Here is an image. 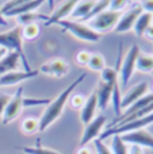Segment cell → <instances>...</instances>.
I'll use <instances>...</instances> for the list:
<instances>
[{
    "instance_id": "d4e9b609",
    "label": "cell",
    "mask_w": 153,
    "mask_h": 154,
    "mask_svg": "<svg viewBox=\"0 0 153 154\" xmlns=\"http://www.w3.org/2000/svg\"><path fill=\"white\" fill-rule=\"evenodd\" d=\"M20 130L22 133L27 134V135L35 134L37 131H39V119H35V118H26V119H23V122L20 123Z\"/></svg>"
},
{
    "instance_id": "74e56055",
    "label": "cell",
    "mask_w": 153,
    "mask_h": 154,
    "mask_svg": "<svg viewBox=\"0 0 153 154\" xmlns=\"http://www.w3.org/2000/svg\"><path fill=\"white\" fill-rule=\"evenodd\" d=\"M141 7H142L144 12L153 14V0H142L141 2Z\"/></svg>"
},
{
    "instance_id": "6da1fadb",
    "label": "cell",
    "mask_w": 153,
    "mask_h": 154,
    "mask_svg": "<svg viewBox=\"0 0 153 154\" xmlns=\"http://www.w3.org/2000/svg\"><path fill=\"white\" fill-rule=\"evenodd\" d=\"M86 77H87L86 73H81V75L79 76L76 80H73V81L70 82V84L68 85V87L65 88V89L62 91L54 100H50V103L48 104V107L45 108V111H43L42 116H41V119H39V131L41 133L45 131L46 128H49L60 116H61L62 112H64L65 104L68 103L69 96L72 95V92L75 91V88L79 87V85L84 81Z\"/></svg>"
},
{
    "instance_id": "ffe728a7",
    "label": "cell",
    "mask_w": 153,
    "mask_h": 154,
    "mask_svg": "<svg viewBox=\"0 0 153 154\" xmlns=\"http://www.w3.org/2000/svg\"><path fill=\"white\" fill-rule=\"evenodd\" d=\"M152 23H153V14L142 12L137 18V20H136L134 26H133V31H134V34L137 35L138 38H142L145 30L148 29Z\"/></svg>"
},
{
    "instance_id": "4fadbf2b",
    "label": "cell",
    "mask_w": 153,
    "mask_h": 154,
    "mask_svg": "<svg viewBox=\"0 0 153 154\" xmlns=\"http://www.w3.org/2000/svg\"><path fill=\"white\" fill-rule=\"evenodd\" d=\"M148 82L142 81V82H138V84L133 85L132 88L125 92V95L122 96V100H121V109H126L129 106H132L134 101H137L138 99H141L142 96H145L148 93Z\"/></svg>"
},
{
    "instance_id": "d6a6232c",
    "label": "cell",
    "mask_w": 153,
    "mask_h": 154,
    "mask_svg": "<svg viewBox=\"0 0 153 154\" xmlns=\"http://www.w3.org/2000/svg\"><path fill=\"white\" fill-rule=\"evenodd\" d=\"M129 2H130V0H111L108 10L115 11V12H122V11L127 7Z\"/></svg>"
},
{
    "instance_id": "52a82bcc",
    "label": "cell",
    "mask_w": 153,
    "mask_h": 154,
    "mask_svg": "<svg viewBox=\"0 0 153 154\" xmlns=\"http://www.w3.org/2000/svg\"><path fill=\"white\" fill-rule=\"evenodd\" d=\"M142 7H141V3H133L129 8H127L125 12H121V16L118 19V23H117L114 31L119 32V34H125V32H129L130 30H133L137 18L142 14Z\"/></svg>"
},
{
    "instance_id": "7a4b0ae2",
    "label": "cell",
    "mask_w": 153,
    "mask_h": 154,
    "mask_svg": "<svg viewBox=\"0 0 153 154\" xmlns=\"http://www.w3.org/2000/svg\"><path fill=\"white\" fill-rule=\"evenodd\" d=\"M0 48L7 49V51H16L20 56L24 70H33L23 51V38H22V27L15 26L5 32H0Z\"/></svg>"
},
{
    "instance_id": "bcb514c9",
    "label": "cell",
    "mask_w": 153,
    "mask_h": 154,
    "mask_svg": "<svg viewBox=\"0 0 153 154\" xmlns=\"http://www.w3.org/2000/svg\"><path fill=\"white\" fill-rule=\"evenodd\" d=\"M152 75H153V72H152Z\"/></svg>"
},
{
    "instance_id": "7402d4cb",
    "label": "cell",
    "mask_w": 153,
    "mask_h": 154,
    "mask_svg": "<svg viewBox=\"0 0 153 154\" xmlns=\"http://www.w3.org/2000/svg\"><path fill=\"white\" fill-rule=\"evenodd\" d=\"M136 70L141 73H152L153 72V54L141 53L137 56L136 61Z\"/></svg>"
},
{
    "instance_id": "603a6c76",
    "label": "cell",
    "mask_w": 153,
    "mask_h": 154,
    "mask_svg": "<svg viewBox=\"0 0 153 154\" xmlns=\"http://www.w3.org/2000/svg\"><path fill=\"white\" fill-rule=\"evenodd\" d=\"M110 2L111 0H95V4H94V7H92V10L89 11L88 15L84 16L81 20H77V22L87 23V22H89L91 19H94L95 16H98L99 14L105 12V11L108 10V7H110Z\"/></svg>"
},
{
    "instance_id": "4dcf8cb0",
    "label": "cell",
    "mask_w": 153,
    "mask_h": 154,
    "mask_svg": "<svg viewBox=\"0 0 153 154\" xmlns=\"http://www.w3.org/2000/svg\"><path fill=\"white\" fill-rule=\"evenodd\" d=\"M86 99L87 97L84 95H81V93H72L69 96V99H68V103L73 109H80L86 103Z\"/></svg>"
},
{
    "instance_id": "b9f144b4",
    "label": "cell",
    "mask_w": 153,
    "mask_h": 154,
    "mask_svg": "<svg viewBox=\"0 0 153 154\" xmlns=\"http://www.w3.org/2000/svg\"><path fill=\"white\" fill-rule=\"evenodd\" d=\"M0 26L2 27H7L8 26V22H7V19H5L4 14H3L2 8H0Z\"/></svg>"
},
{
    "instance_id": "7bdbcfd3",
    "label": "cell",
    "mask_w": 153,
    "mask_h": 154,
    "mask_svg": "<svg viewBox=\"0 0 153 154\" xmlns=\"http://www.w3.org/2000/svg\"><path fill=\"white\" fill-rule=\"evenodd\" d=\"M46 3H48L49 8L53 11V10H54V3H56V0H46Z\"/></svg>"
},
{
    "instance_id": "5b68a950",
    "label": "cell",
    "mask_w": 153,
    "mask_h": 154,
    "mask_svg": "<svg viewBox=\"0 0 153 154\" xmlns=\"http://www.w3.org/2000/svg\"><path fill=\"white\" fill-rule=\"evenodd\" d=\"M119 16H121V12L106 10L105 12L99 14V15L95 16L94 19H91L89 22H87V26H88L89 29H92L94 31H96L98 34L102 35L103 32L111 31V30L115 29Z\"/></svg>"
},
{
    "instance_id": "8992f818",
    "label": "cell",
    "mask_w": 153,
    "mask_h": 154,
    "mask_svg": "<svg viewBox=\"0 0 153 154\" xmlns=\"http://www.w3.org/2000/svg\"><path fill=\"white\" fill-rule=\"evenodd\" d=\"M153 123V112L146 116L141 118V119H137V120H133V122H127V123H123V125H119V126H115V127H110L107 131L102 133L99 135V139H106L108 137H113V135H122V134H126V133H130V131H137V130H142L145 128L146 126L152 125Z\"/></svg>"
},
{
    "instance_id": "484cf974",
    "label": "cell",
    "mask_w": 153,
    "mask_h": 154,
    "mask_svg": "<svg viewBox=\"0 0 153 154\" xmlns=\"http://www.w3.org/2000/svg\"><path fill=\"white\" fill-rule=\"evenodd\" d=\"M41 29L37 23H30L22 27V38L27 41H34L39 37Z\"/></svg>"
},
{
    "instance_id": "d6986e66",
    "label": "cell",
    "mask_w": 153,
    "mask_h": 154,
    "mask_svg": "<svg viewBox=\"0 0 153 154\" xmlns=\"http://www.w3.org/2000/svg\"><path fill=\"white\" fill-rule=\"evenodd\" d=\"M45 2L46 0H31V2L23 3V4L7 11V12L4 14V16H15L16 18V16L23 15V14H27V12H35V10H38Z\"/></svg>"
},
{
    "instance_id": "2e32d148",
    "label": "cell",
    "mask_w": 153,
    "mask_h": 154,
    "mask_svg": "<svg viewBox=\"0 0 153 154\" xmlns=\"http://www.w3.org/2000/svg\"><path fill=\"white\" fill-rule=\"evenodd\" d=\"M151 103H153V93H146L145 96H142L141 99H138L137 101H134V103L132 104V106H129L126 109H123V112H122L121 115H119L118 118H117L115 120H114L113 123L110 125V127H114L115 125H118L121 120H123L126 116H129V115H132V114H134V112H137V111H140V109H142L144 107H146V106H149ZM108 127V128H110Z\"/></svg>"
},
{
    "instance_id": "f6af8a7d",
    "label": "cell",
    "mask_w": 153,
    "mask_h": 154,
    "mask_svg": "<svg viewBox=\"0 0 153 154\" xmlns=\"http://www.w3.org/2000/svg\"><path fill=\"white\" fill-rule=\"evenodd\" d=\"M152 91H153V84H152Z\"/></svg>"
},
{
    "instance_id": "3957f363",
    "label": "cell",
    "mask_w": 153,
    "mask_h": 154,
    "mask_svg": "<svg viewBox=\"0 0 153 154\" xmlns=\"http://www.w3.org/2000/svg\"><path fill=\"white\" fill-rule=\"evenodd\" d=\"M57 24L62 29V31L70 32L75 38H77V39H80V41H84V42L96 43V42H99L100 37H102V35L98 34L96 31L89 29L87 24L81 23V22H77V20H68V19H64V20H60Z\"/></svg>"
},
{
    "instance_id": "4316f807",
    "label": "cell",
    "mask_w": 153,
    "mask_h": 154,
    "mask_svg": "<svg viewBox=\"0 0 153 154\" xmlns=\"http://www.w3.org/2000/svg\"><path fill=\"white\" fill-rule=\"evenodd\" d=\"M87 66L89 68L94 72H102L103 69L106 68V60L102 54L99 53H92L91 57H89V61Z\"/></svg>"
},
{
    "instance_id": "8fae6325",
    "label": "cell",
    "mask_w": 153,
    "mask_h": 154,
    "mask_svg": "<svg viewBox=\"0 0 153 154\" xmlns=\"http://www.w3.org/2000/svg\"><path fill=\"white\" fill-rule=\"evenodd\" d=\"M38 72L56 77V79H61V77L67 76L69 73V64L62 58H52L48 62L41 65Z\"/></svg>"
},
{
    "instance_id": "ba28073f",
    "label": "cell",
    "mask_w": 153,
    "mask_h": 154,
    "mask_svg": "<svg viewBox=\"0 0 153 154\" xmlns=\"http://www.w3.org/2000/svg\"><path fill=\"white\" fill-rule=\"evenodd\" d=\"M22 109H23V88L19 87L16 92L11 96L10 101L3 112L2 125H10L11 122H14L20 115Z\"/></svg>"
},
{
    "instance_id": "d590c367",
    "label": "cell",
    "mask_w": 153,
    "mask_h": 154,
    "mask_svg": "<svg viewBox=\"0 0 153 154\" xmlns=\"http://www.w3.org/2000/svg\"><path fill=\"white\" fill-rule=\"evenodd\" d=\"M27 2H31V0H8V2L2 7V11H3V14H5L7 11L12 10V8L18 7V5L23 4V3H27Z\"/></svg>"
},
{
    "instance_id": "f546056e",
    "label": "cell",
    "mask_w": 153,
    "mask_h": 154,
    "mask_svg": "<svg viewBox=\"0 0 153 154\" xmlns=\"http://www.w3.org/2000/svg\"><path fill=\"white\" fill-rule=\"evenodd\" d=\"M18 150L26 153V154H61L53 149H48V147L42 146H22L18 147Z\"/></svg>"
},
{
    "instance_id": "836d02e7",
    "label": "cell",
    "mask_w": 153,
    "mask_h": 154,
    "mask_svg": "<svg viewBox=\"0 0 153 154\" xmlns=\"http://www.w3.org/2000/svg\"><path fill=\"white\" fill-rule=\"evenodd\" d=\"M50 99H29L23 97V108L24 107H33V106H43V104H49Z\"/></svg>"
},
{
    "instance_id": "5bb4252c",
    "label": "cell",
    "mask_w": 153,
    "mask_h": 154,
    "mask_svg": "<svg viewBox=\"0 0 153 154\" xmlns=\"http://www.w3.org/2000/svg\"><path fill=\"white\" fill-rule=\"evenodd\" d=\"M38 70H14L7 75L0 77V87H11V85H16L22 81L30 80L33 77L38 76Z\"/></svg>"
},
{
    "instance_id": "44dd1931",
    "label": "cell",
    "mask_w": 153,
    "mask_h": 154,
    "mask_svg": "<svg viewBox=\"0 0 153 154\" xmlns=\"http://www.w3.org/2000/svg\"><path fill=\"white\" fill-rule=\"evenodd\" d=\"M94 4H95V0H80L76 4V7L73 8L72 14H70V18L81 20L84 16H87L89 14V11L92 10Z\"/></svg>"
},
{
    "instance_id": "8d00e7d4",
    "label": "cell",
    "mask_w": 153,
    "mask_h": 154,
    "mask_svg": "<svg viewBox=\"0 0 153 154\" xmlns=\"http://www.w3.org/2000/svg\"><path fill=\"white\" fill-rule=\"evenodd\" d=\"M10 99H11V95H8V93H0V119H2L3 112H4Z\"/></svg>"
},
{
    "instance_id": "e575fe53",
    "label": "cell",
    "mask_w": 153,
    "mask_h": 154,
    "mask_svg": "<svg viewBox=\"0 0 153 154\" xmlns=\"http://www.w3.org/2000/svg\"><path fill=\"white\" fill-rule=\"evenodd\" d=\"M89 57H91V53H88L87 50H81L76 54L75 61L77 62L79 65H81V66H87L88 61H89Z\"/></svg>"
},
{
    "instance_id": "ee69618b",
    "label": "cell",
    "mask_w": 153,
    "mask_h": 154,
    "mask_svg": "<svg viewBox=\"0 0 153 154\" xmlns=\"http://www.w3.org/2000/svg\"><path fill=\"white\" fill-rule=\"evenodd\" d=\"M7 53H8V51H7V49H4V48H0V61H2V58H3V57H4Z\"/></svg>"
},
{
    "instance_id": "f1b7e54d",
    "label": "cell",
    "mask_w": 153,
    "mask_h": 154,
    "mask_svg": "<svg viewBox=\"0 0 153 154\" xmlns=\"http://www.w3.org/2000/svg\"><path fill=\"white\" fill-rule=\"evenodd\" d=\"M111 152L113 154H129V147L121 139L119 135H113V139H111Z\"/></svg>"
},
{
    "instance_id": "ac0fdd59",
    "label": "cell",
    "mask_w": 153,
    "mask_h": 154,
    "mask_svg": "<svg viewBox=\"0 0 153 154\" xmlns=\"http://www.w3.org/2000/svg\"><path fill=\"white\" fill-rule=\"evenodd\" d=\"M20 61V56L16 51H8L0 61V77L14 70H18Z\"/></svg>"
},
{
    "instance_id": "30bf717a",
    "label": "cell",
    "mask_w": 153,
    "mask_h": 154,
    "mask_svg": "<svg viewBox=\"0 0 153 154\" xmlns=\"http://www.w3.org/2000/svg\"><path fill=\"white\" fill-rule=\"evenodd\" d=\"M121 139L129 146H140V147H148L153 150V135L145 128L137 131H130V133L122 134Z\"/></svg>"
},
{
    "instance_id": "e0dca14e",
    "label": "cell",
    "mask_w": 153,
    "mask_h": 154,
    "mask_svg": "<svg viewBox=\"0 0 153 154\" xmlns=\"http://www.w3.org/2000/svg\"><path fill=\"white\" fill-rule=\"evenodd\" d=\"M115 84H108V82L99 81L95 92H96V97H98V108H99L100 111H105V109L107 108L108 103H110V100H111L113 88Z\"/></svg>"
},
{
    "instance_id": "9a60e30c",
    "label": "cell",
    "mask_w": 153,
    "mask_h": 154,
    "mask_svg": "<svg viewBox=\"0 0 153 154\" xmlns=\"http://www.w3.org/2000/svg\"><path fill=\"white\" fill-rule=\"evenodd\" d=\"M96 109H98V97H96V92L94 91L86 99L84 106L80 108V120L83 122L84 126L88 125L96 116Z\"/></svg>"
},
{
    "instance_id": "277c9868",
    "label": "cell",
    "mask_w": 153,
    "mask_h": 154,
    "mask_svg": "<svg viewBox=\"0 0 153 154\" xmlns=\"http://www.w3.org/2000/svg\"><path fill=\"white\" fill-rule=\"evenodd\" d=\"M140 48L138 45H133L129 49V51L126 53L122 65L119 66V72H118V84L119 88H126L129 84L130 79H132L133 73L136 70V61H137V56L140 54Z\"/></svg>"
},
{
    "instance_id": "1f68e13d",
    "label": "cell",
    "mask_w": 153,
    "mask_h": 154,
    "mask_svg": "<svg viewBox=\"0 0 153 154\" xmlns=\"http://www.w3.org/2000/svg\"><path fill=\"white\" fill-rule=\"evenodd\" d=\"M94 146H95V153L96 154H113L110 147L99 138H96L94 141Z\"/></svg>"
},
{
    "instance_id": "ab89813d",
    "label": "cell",
    "mask_w": 153,
    "mask_h": 154,
    "mask_svg": "<svg viewBox=\"0 0 153 154\" xmlns=\"http://www.w3.org/2000/svg\"><path fill=\"white\" fill-rule=\"evenodd\" d=\"M129 154H145L144 153V149L140 146H130L129 147Z\"/></svg>"
},
{
    "instance_id": "f35d334b",
    "label": "cell",
    "mask_w": 153,
    "mask_h": 154,
    "mask_svg": "<svg viewBox=\"0 0 153 154\" xmlns=\"http://www.w3.org/2000/svg\"><path fill=\"white\" fill-rule=\"evenodd\" d=\"M144 38H146L148 41H152L153 42V23L145 30V32H144Z\"/></svg>"
},
{
    "instance_id": "83f0119b",
    "label": "cell",
    "mask_w": 153,
    "mask_h": 154,
    "mask_svg": "<svg viewBox=\"0 0 153 154\" xmlns=\"http://www.w3.org/2000/svg\"><path fill=\"white\" fill-rule=\"evenodd\" d=\"M121 100H122V96H121V88H119V84L117 82L113 88V93H111V104H113V108L114 112H115L117 118L122 114V109H121Z\"/></svg>"
},
{
    "instance_id": "60d3db41",
    "label": "cell",
    "mask_w": 153,
    "mask_h": 154,
    "mask_svg": "<svg viewBox=\"0 0 153 154\" xmlns=\"http://www.w3.org/2000/svg\"><path fill=\"white\" fill-rule=\"evenodd\" d=\"M75 154H94V153H92V150L89 149V147L83 146V147H79Z\"/></svg>"
},
{
    "instance_id": "9c48e42d",
    "label": "cell",
    "mask_w": 153,
    "mask_h": 154,
    "mask_svg": "<svg viewBox=\"0 0 153 154\" xmlns=\"http://www.w3.org/2000/svg\"><path fill=\"white\" fill-rule=\"evenodd\" d=\"M106 122H107V118H106L105 115H98V116H95L88 125H86L83 134H81L79 147L87 146L89 142H94L96 138H99V135L102 134Z\"/></svg>"
},
{
    "instance_id": "cb8c5ba5",
    "label": "cell",
    "mask_w": 153,
    "mask_h": 154,
    "mask_svg": "<svg viewBox=\"0 0 153 154\" xmlns=\"http://www.w3.org/2000/svg\"><path fill=\"white\" fill-rule=\"evenodd\" d=\"M46 19H48V15H41V14H37V12H27V14H23V15L16 16V23H18V26L23 27L30 23H37V20L46 22Z\"/></svg>"
},
{
    "instance_id": "7c38bea8",
    "label": "cell",
    "mask_w": 153,
    "mask_h": 154,
    "mask_svg": "<svg viewBox=\"0 0 153 154\" xmlns=\"http://www.w3.org/2000/svg\"><path fill=\"white\" fill-rule=\"evenodd\" d=\"M79 2L80 0H64V2H61L58 4V7L52 11V15L48 16V19L45 22V26L49 27L52 24H57L60 20H64L68 16H70L73 8L76 7V4Z\"/></svg>"
}]
</instances>
